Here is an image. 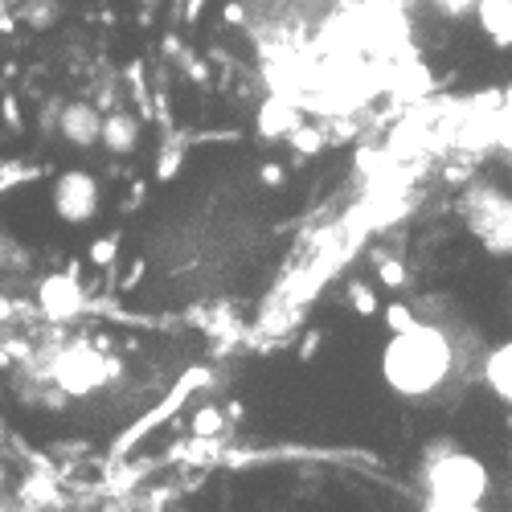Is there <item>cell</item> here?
Listing matches in <instances>:
<instances>
[{"label": "cell", "instance_id": "6da1fadb", "mask_svg": "<svg viewBox=\"0 0 512 512\" xmlns=\"http://www.w3.org/2000/svg\"><path fill=\"white\" fill-rule=\"evenodd\" d=\"M459 369V349L443 324L435 320H410L406 328L390 332L381 349V381L386 390L406 402L435 398Z\"/></svg>", "mask_w": 512, "mask_h": 512}, {"label": "cell", "instance_id": "7a4b0ae2", "mask_svg": "<svg viewBox=\"0 0 512 512\" xmlns=\"http://www.w3.org/2000/svg\"><path fill=\"white\" fill-rule=\"evenodd\" d=\"M422 508L431 512H472L484 508L492 492L488 463L472 451H459L451 439H435L418 463Z\"/></svg>", "mask_w": 512, "mask_h": 512}, {"label": "cell", "instance_id": "3957f363", "mask_svg": "<svg viewBox=\"0 0 512 512\" xmlns=\"http://www.w3.org/2000/svg\"><path fill=\"white\" fill-rule=\"evenodd\" d=\"M50 377L66 398H87V394H103L111 381L123 377V361L103 349V340H95V345L78 340V345H66L50 361Z\"/></svg>", "mask_w": 512, "mask_h": 512}, {"label": "cell", "instance_id": "277c9868", "mask_svg": "<svg viewBox=\"0 0 512 512\" xmlns=\"http://www.w3.org/2000/svg\"><path fill=\"white\" fill-rule=\"evenodd\" d=\"M467 234H472L492 259H508L512 254V193H504L500 185H472L459 201Z\"/></svg>", "mask_w": 512, "mask_h": 512}, {"label": "cell", "instance_id": "5b68a950", "mask_svg": "<svg viewBox=\"0 0 512 512\" xmlns=\"http://www.w3.org/2000/svg\"><path fill=\"white\" fill-rule=\"evenodd\" d=\"M50 209L66 226H87L99 213V181L87 168H66L50 185Z\"/></svg>", "mask_w": 512, "mask_h": 512}, {"label": "cell", "instance_id": "8992f818", "mask_svg": "<svg viewBox=\"0 0 512 512\" xmlns=\"http://www.w3.org/2000/svg\"><path fill=\"white\" fill-rule=\"evenodd\" d=\"M82 304H87V295H82V287H78V279L70 271H54V275H46L37 283V308L54 324L74 320L82 312Z\"/></svg>", "mask_w": 512, "mask_h": 512}, {"label": "cell", "instance_id": "52a82bcc", "mask_svg": "<svg viewBox=\"0 0 512 512\" xmlns=\"http://www.w3.org/2000/svg\"><path fill=\"white\" fill-rule=\"evenodd\" d=\"M99 127H103V115H99V107H91V103H66L62 115H58V132H62L66 144H74V148L99 144Z\"/></svg>", "mask_w": 512, "mask_h": 512}, {"label": "cell", "instance_id": "ba28073f", "mask_svg": "<svg viewBox=\"0 0 512 512\" xmlns=\"http://www.w3.org/2000/svg\"><path fill=\"white\" fill-rule=\"evenodd\" d=\"M295 127H300V103L287 95H271L259 107V136L263 140H287Z\"/></svg>", "mask_w": 512, "mask_h": 512}, {"label": "cell", "instance_id": "9c48e42d", "mask_svg": "<svg viewBox=\"0 0 512 512\" xmlns=\"http://www.w3.org/2000/svg\"><path fill=\"white\" fill-rule=\"evenodd\" d=\"M480 33L500 50H512V0H472Z\"/></svg>", "mask_w": 512, "mask_h": 512}, {"label": "cell", "instance_id": "30bf717a", "mask_svg": "<svg viewBox=\"0 0 512 512\" xmlns=\"http://www.w3.org/2000/svg\"><path fill=\"white\" fill-rule=\"evenodd\" d=\"M99 140L107 144L111 156H132V152L140 148V119H136L132 111H111V115H103Z\"/></svg>", "mask_w": 512, "mask_h": 512}, {"label": "cell", "instance_id": "8fae6325", "mask_svg": "<svg viewBox=\"0 0 512 512\" xmlns=\"http://www.w3.org/2000/svg\"><path fill=\"white\" fill-rule=\"evenodd\" d=\"M484 381L504 406H512V340H500L484 357Z\"/></svg>", "mask_w": 512, "mask_h": 512}, {"label": "cell", "instance_id": "7c38bea8", "mask_svg": "<svg viewBox=\"0 0 512 512\" xmlns=\"http://www.w3.org/2000/svg\"><path fill=\"white\" fill-rule=\"evenodd\" d=\"M189 431H193V439H218L226 431V410L213 406V402L197 406L193 418H189Z\"/></svg>", "mask_w": 512, "mask_h": 512}, {"label": "cell", "instance_id": "4fadbf2b", "mask_svg": "<svg viewBox=\"0 0 512 512\" xmlns=\"http://www.w3.org/2000/svg\"><path fill=\"white\" fill-rule=\"evenodd\" d=\"M345 295H349V304H353V312H357V316H365V320L381 312V300H377V291H373L369 283H361V279H353Z\"/></svg>", "mask_w": 512, "mask_h": 512}, {"label": "cell", "instance_id": "5bb4252c", "mask_svg": "<svg viewBox=\"0 0 512 512\" xmlns=\"http://www.w3.org/2000/svg\"><path fill=\"white\" fill-rule=\"evenodd\" d=\"M115 254H119V238H115V234H99V238L91 242V250H87V259H91V267L107 271V267L115 263Z\"/></svg>", "mask_w": 512, "mask_h": 512}, {"label": "cell", "instance_id": "9a60e30c", "mask_svg": "<svg viewBox=\"0 0 512 512\" xmlns=\"http://www.w3.org/2000/svg\"><path fill=\"white\" fill-rule=\"evenodd\" d=\"M377 279H381V287H390V291H402L406 283H410V271L398 263V259H377Z\"/></svg>", "mask_w": 512, "mask_h": 512}, {"label": "cell", "instance_id": "2e32d148", "mask_svg": "<svg viewBox=\"0 0 512 512\" xmlns=\"http://www.w3.org/2000/svg\"><path fill=\"white\" fill-rule=\"evenodd\" d=\"M287 140H291V148H295V152H304V156H316V152L324 148V132H320V127H304V123L295 127V132H291Z\"/></svg>", "mask_w": 512, "mask_h": 512}, {"label": "cell", "instance_id": "e0dca14e", "mask_svg": "<svg viewBox=\"0 0 512 512\" xmlns=\"http://www.w3.org/2000/svg\"><path fill=\"white\" fill-rule=\"evenodd\" d=\"M381 320H386V328H390V332H398V328H406L410 320H418V308H414L410 300H394V304H386Z\"/></svg>", "mask_w": 512, "mask_h": 512}, {"label": "cell", "instance_id": "ac0fdd59", "mask_svg": "<svg viewBox=\"0 0 512 512\" xmlns=\"http://www.w3.org/2000/svg\"><path fill=\"white\" fill-rule=\"evenodd\" d=\"M13 263H17V271H25V267H29L25 250H21L17 242H9V238H0V267H5V271H13Z\"/></svg>", "mask_w": 512, "mask_h": 512}, {"label": "cell", "instance_id": "d6986e66", "mask_svg": "<svg viewBox=\"0 0 512 512\" xmlns=\"http://www.w3.org/2000/svg\"><path fill=\"white\" fill-rule=\"evenodd\" d=\"M173 173H181V152H177V148H164L160 168H156V177H160V181H168Z\"/></svg>", "mask_w": 512, "mask_h": 512}, {"label": "cell", "instance_id": "ffe728a7", "mask_svg": "<svg viewBox=\"0 0 512 512\" xmlns=\"http://www.w3.org/2000/svg\"><path fill=\"white\" fill-rule=\"evenodd\" d=\"M283 177H287L283 164H263V168H259V181H263V185H283Z\"/></svg>", "mask_w": 512, "mask_h": 512}, {"label": "cell", "instance_id": "44dd1931", "mask_svg": "<svg viewBox=\"0 0 512 512\" xmlns=\"http://www.w3.org/2000/svg\"><path fill=\"white\" fill-rule=\"evenodd\" d=\"M500 115H504V119H512V82L500 91Z\"/></svg>", "mask_w": 512, "mask_h": 512}, {"label": "cell", "instance_id": "7402d4cb", "mask_svg": "<svg viewBox=\"0 0 512 512\" xmlns=\"http://www.w3.org/2000/svg\"><path fill=\"white\" fill-rule=\"evenodd\" d=\"M316 349H320V332H312V336H308V340H304V345H300V357H304V361H308V357H312V353H316Z\"/></svg>", "mask_w": 512, "mask_h": 512}, {"label": "cell", "instance_id": "603a6c76", "mask_svg": "<svg viewBox=\"0 0 512 512\" xmlns=\"http://www.w3.org/2000/svg\"><path fill=\"white\" fill-rule=\"evenodd\" d=\"M226 21H230V25H242V21H246V9H242V5H226Z\"/></svg>", "mask_w": 512, "mask_h": 512}, {"label": "cell", "instance_id": "cb8c5ba5", "mask_svg": "<svg viewBox=\"0 0 512 512\" xmlns=\"http://www.w3.org/2000/svg\"><path fill=\"white\" fill-rule=\"evenodd\" d=\"M508 320H512V279H508Z\"/></svg>", "mask_w": 512, "mask_h": 512}, {"label": "cell", "instance_id": "d4e9b609", "mask_svg": "<svg viewBox=\"0 0 512 512\" xmlns=\"http://www.w3.org/2000/svg\"><path fill=\"white\" fill-rule=\"evenodd\" d=\"M0 492H5V467H0Z\"/></svg>", "mask_w": 512, "mask_h": 512}, {"label": "cell", "instance_id": "484cf974", "mask_svg": "<svg viewBox=\"0 0 512 512\" xmlns=\"http://www.w3.org/2000/svg\"><path fill=\"white\" fill-rule=\"evenodd\" d=\"M0 29H5V21H0Z\"/></svg>", "mask_w": 512, "mask_h": 512}]
</instances>
